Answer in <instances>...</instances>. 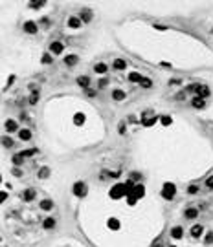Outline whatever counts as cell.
Wrapping results in <instances>:
<instances>
[{"label":"cell","mask_w":213,"mask_h":247,"mask_svg":"<svg viewBox=\"0 0 213 247\" xmlns=\"http://www.w3.org/2000/svg\"><path fill=\"white\" fill-rule=\"evenodd\" d=\"M110 194V200H121V198H127V185L125 183H116L112 189L108 190Z\"/></svg>","instance_id":"6da1fadb"},{"label":"cell","mask_w":213,"mask_h":247,"mask_svg":"<svg viewBox=\"0 0 213 247\" xmlns=\"http://www.w3.org/2000/svg\"><path fill=\"white\" fill-rule=\"evenodd\" d=\"M162 198L164 200H167V201H171L173 198H175V194H176V187L171 183V181H165L164 185H162Z\"/></svg>","instance_id":"7a4b0ae2"},{"label":"cell","mask_w":213,"mask_h":247,"mask_svg":"<svg viewBox=\"0 0 213 247\" xmlns=\"http://www.w3.org/2000/svg\"><path fill=\"white\" fill-rule=\"evenodd\" d=\"M72 192L77 196V198H84V196L88 194V187H87V183L84 181H75L74 185H72Z\"/></svg>","instance_id":"3957f363"},{"label":"cell","mask_w":213,"mask_h":247,"mask_svg":"<svg viewBox=\"0 0 213 247\" xmlns=\"http://www.w3.org/2000/svg\"><path fill=\"white\" fill-rule=\"evenodd\" d=\"M22 29H24V33H28V35H37V31H39V24H37V22H33V20H28V22H24Z\"/></svg>","instance_id":"277c9868"},{"label":"cell","mask_w":213,"mask_h":247,"mask_svg":"<svg viewBox=\"0 0 213 247\" xmlns=\"http://www.w3.org/2000/svg\"><path fill=\"white\" fill-rule=\"evenodd\" d=\"M4 128H6V132L7 134H19L20 130H19V123L15 121V119H6V123H4Z\"/></svg>","instance_id":"5b68a950"},{"label":"cell","mask_w":213,"mask_h":247,"mask_svg":"<svg viewBox=\"0 0 213 247\" xmlns=\"http://www.w3.org/2000/svg\"><path fill=\"white\" fill-rule=\"evenodd\" d=\"M64 52V44L61 40H53L52 44H50V53L52 55H61Z\"/></svg>","instance_id":"8992f818"},{"label":"cell","mask_w":213,"mask_h":247,"mask_svg":"<svg viewBox=\"0 0 213 247\" xmlns=\"http://www.w3.org/2000/svg\"><path fill=\"white\" fill-rule=\"evenodd\" d=\"M189 234H191V238H200V236L204 234V225L195 223V225L189 229Z\"/></svg>","instance_id":"52a82bcc"},{"label":"cell","mask_w":213,"mask_h":247,"mask_svg":"<svg viewBox=\"0 0 213 247\" xmlns=\"http://www.w3.org/2000/svg\"><path fill=\"white\" fill-rule=\"evenodd\" d=\"M169 234H171V238H175V240H182L184 238V229L180 225H175L171 231H169Z\"/></svg>","instance_id":"ba28073f"},{"label":"cell","mask_w":213,"mask_h":247,"mask_svg":"<svg viewBox=\"0 0 213 247\" xmlns=\"http://www.w3.org/2000/svg\"><path fill=\"white\" fill-rule=\"evenodd\" d=\"M75 82H77V84H79V86H81L83 90L90 88V77H88V75H79V77L75 79Z\"/></svg>","instance_id":"9c48e42d"},{"label":"cell","mask_w":213,"mask_h":247,"mask_svg":"<svg viewBox=\"0 0 213 247\" xmlns=\"http://www.w3.org/2000/svg\"><path fill=\"white\" fill-rule=\"evenodd\" d=\"M35 196H37V190L30 187V189H26V190L22 192V200L24 201H33V200H35Z\"/></svg>","instance_id":"30bf717a"},{"label":"cell","mask_w":213,"mask_h":247,"mask_svg":"<svg viewBox=\"0 0 213 247\" xmlns=\"http://www.w3.org/2000/svg\"><path fill=\"white\" fill-rule=\"evenodd\" d=\"M184 216H186V220H197V216H199V209H195V207H187V209L184 210Z\"/></svg>","instance_id":"8fae6325"},{"label":"cell","mask_w":213,"mask_h":247,"mask_svg":"<svg viewBox=\"0 0 213 247\" xmlns=\"http://www.w3.org/2000/svg\"><path fill=\"white\" fill-rule=\"evenodd\" d=\"M191 106L197 108V110L206 108V99H202V97H193V99H191Z\"/></svg>","instance_id":"7c38bea8"},{"label":"cell","mask_w":213,"mask_h":247,"mask_svg":"<svg viewBox=\"0 0 213 247\" xmlns=\"http://www.w3.org/2000/svg\"><path fill=\"white\" fill-rule=\"evenodd\" d=\"M142 79H143V75H142V73H138V72H131L129 75H127V81H129L131 84H132V82H134V84H136V82L140 84V82H142Z\"/></svg>","instance_id":"4fadbf2b"},{"label":"cell","mask_w":213,"mask_h":247,"mask_svg":"<svg viewBox=\"0 0 213 247\" xmlns=\"http://www.w3.org/2000/svg\"><path fill=\"white\" fill-rule=\"evenodd\" d=\"M92 16H94V11H92V9H81V13H79L81 22H90Z\"/></svg>","instance_id":"5bb4252c"},{"label":"cell","mask_w":213,"mask_h":247,"mask_svg":"<svg viewBox=\"0 0 213 247\" xmlns=\"http://www.w3.org/2000/svg\"><path fill=\"white\" fill-rule=\"evenodd\" d=\"M77 62H79V57H77V55H74V53H72V55H66V57H64V64H66L68 68L75 66Z\"/></svg>","instance_id":"9a60e30c"},{"label":"cell","mask_w":213,"mask_h":247,"mask_svg":"<svg viewBox=\"0 0 213 247\" xmlns=\"http://www.w3.org/2000/svg\"><path fill=\"white\" fill-rule=\"evenodd\" d=\"M81 19L79 16H70L68 19V28H72V29H77V28H81Z\"/></svg>","instance_id":"2e32d148"},{"label":"cell","mask_w":213,"mask_h":247,"mask_svg":"<svg viewBox=\"0 0 213 247\" xmlns=\"http://www.w3.org/2000/svg\"><path fill=\"white\" fill-rule=\"evenodd\" d=\"M50 174H52V170H50V167H40L39 168V172H37V176H39V180H46V178H50Z\"/></svg>","instance_id":"e0dca14e"},{"label":"cell","mask_w":213,"mask_h":247,"mask_svg":"<svg viewBox=\"0 0 213 247\" xmlns=\"http://www.w3.org/2000/svg\"><path fill=\"white\" fill-rule=\"evenodd\" d=\"M134 196L138 200H142L143 196H145V187H143L142 183H138V185H134Z\"/></svg>","instance_id":"ac0fdd59"},{"label":"cell","mask_w":213,"mask_h":247,"mask_svg":"<svg viewBox=\"0 0 213 247\" xmlns=\"http://www.w3.org/2000/svg\"><path fill=\"white\" fill-rule=\"evenodd\" d=\"M55 218H46L44 221H42V229H46V231H52V229H55Z\"/></svg>","instance_id":"d6986e66"},{"label":"cell","mask_w":213,"mask_h":247,"mask_svg":"<svg viewBox=\"0 0 213 247\" xmlns=\"http://www.w3.org/2000/svg\"><path fill=\"white\" fill-rule=\"evenodd\" d=\"M19 139H20V141H30V139H31V130H30V128H20Z\"/></svg>","instance_id":"ffe728a7"},{"label":"cell","mask_w":213,"mask_h":247,"mask_svg":"<svg viewBox=\"0 0 213 247\" xmlns=\"http://www.w3.org/2000/svg\"><path fill=\"white\" fill-rule=\"evenodd\" d=\"M94 72L99 73V75H105V73L108 72V66H107L105 62H97L96 66H94Z\"/></svg>","instance_id":"44dd1931"},{"label":"cell","mask_w":213,"mask_h":247,"mask_svg":"<svg viewBox=\"0 0 213 247\" xmlns=\"http://www.w3.org/2000/svg\"><path fill=\"white\" fill-rule=\"evenodd\" d=\"M112 66H114V70L121 72V70H125V68H127V61H125V59H116Z\"/></svg>","instance_id":"7402d4cb"},{"label":"cell","mask_w":213,"mask_h":247,"mask_svg":"<svg viewBox=\"0 0 213 247\" xmlns=\"http://www.w3.org/2000/svg\"><path fill=\"white\" fill-rule=\"evenodd\" d=\"M112 99H114V101H125V99H127V93H125L123 90H114V92H112Z\"/></svg>","instance_id":"603a6c76"},{"label":"cell","mask_w":213,"mask_h":247,"mask_svg":"<svg viewBox=\"0 0 213 247\" xmlns=\"http://www.w3.org/2000/svg\"><path fill=\"white\" fill-rule=\"evenodd\" d=\"M200 90H202V84H199V82H195V84H189V86H187L186 88V92L187 93H197V95H199V93H200Z\"/></svg>","instance_id":"cb8c5ba5"},{"label":"cell","mask_w":213,"mask_h":247,"mask_svg":"<svg viewBox=\"0 0 213 247\" xmlns=\"http://www.w3.org/2000/svg\"><path fill=\"white\" fill-rule=\"evenodd\" d=\"M40 209H42V210H52V209H53V201L50 200V198L42 200V201H40Z\"/></svg>","instance_id":"d4e9b609"},{"label":"cell","mask_w":213,"mask_h":247,"mask_svg":"<svg viewBox=\"0 0 213 247\" xmlns=\"http://www.w3.org/2000/svg\"><path fill=\"white\" fill-rule=\"evenodd\" d=\"M107 227H108V229H112V231H116V229H120V220H116V218H108V221H107Z\"/></svg>","instance_id":"484cf974"},{"label":"cell","mask_w":213,"mask_h":247,"mask_svg":"<svg viewBox=\"0 0 213 247\" xmlns=\"http://www.w3.org/2000/svg\"><path fill=\"white\" fill-rule=\"evenodd\" d=\"M24 159H26V158H24V156L20 154V152H19V154H15V156H13V165H15V167L24 165Z\"/></svg>","instance_id":"4316f807"},{"label":"cell","mask_w":213,"mask_h":247,"mask_svg":"<svg viewBox=\"0 0 213 247\" xmlns=\"http://www.w3.org/2000/svg\"><path fill=\"white\" fill-rule=\"evenodd\" d=\"M2 145H4L6 148H13L15 147V141L9 137V135H4V137H2Z\"/></svg>","instance_id":"83f0119b"},{"label":"cell","mask_w":213,"mask_h":247,"mask_svg":"<svg viewBox=\"0 0 213 247\" xmlns=\"http://www.w3.org/2000/svg\"><path fill=\"white\" fill-rule=\"evenodd\" d=\"M142 174L140 172H131L129 174V181H132V183H136V185H138V181H142Z\"/></svg>","instance_id":"f1b7e54d"},{"label":"cell","mask_w":213,"mask_h":247,"mask_svg":"<svg viewBox=\"0 0 213 247\" xmlns=\"http://www.w3.org/2000/svg\"><path fill=\"white\" fill-rule=\"evenodd\" d=\"M52 61H53V55L52 53H42V57H40V62L42 64H52Z\"/></svg>","instance_id":"f546056e"},{"label":"cell","mask_w":213,"mask_h":247,"mask_svg":"<svg viewBox=\"0 0 213 247\" xmlns=\"http://www.w3.org/2000/svg\"><path fill=\"white\" fill-rule=\"evenodd\" d=\"M156 121H160V117H151V119L143 117V119H142V125H143V126H152Z\"/></svg>","instance_id":"4dcf8cb0"},{"label":"cell","mask_w":213,"mask_h":247,"mask_svg":"<svg viewBox=\"0 0 213 247\" xmlns=\"http://www.w3.org/2000/svg\"><path fill=\"white\" fill-rule=\"evenodd\" d=\"M20 154L24 156V158H31V156H35V154H39V148H26V150H22Z\"/></svg>","instance_id":"1f68e13d"},{"label":"cell","mask_w":213,"mask_h":247,"mask_svg":"<svg viewBox=\"0 0 213 247\" xmlns=\"http://www.w3.org/2000/svg\"><path fill=\"white\" fill-rule=\"evenodd\" d=\"M209 93H211L209 86H208V84H206V86H204V84H202V90H200V93H199L197 97H202V99H206V97H209Z\"/></svg>","instance_id":"d6a6232c"},{"label":"cell","mask_w":213,"mask_h":247,"mask_svg":"<svg viewBox=\"0 0 213 247\" xmlns=\"http://www.w3.org/2000/svg\"><path fill=\"white\" fill-rule=\"evenodd\" d=\"M44 4H46L44 0H31V2H30V7H31V9H39V7H42Z\"/></svg>","instance_id":"836d02e7"},{"label":"cell","mask_w":213,"mask_h":247,"mask_svg":"<svg viewBox=\"0 0 213 247\" xmlns=\"http://www.w3.org/2000/svg\"><path fill=\"white\" fill-rule=\"evenodd\" d=\"M160 123L164 125V126H169V125L173 123V117H171V115H162V117H160Z\"/></svg>","instance_id":"e575fe53"},{"label":"cell","mask_w":213,"mask_h":247,"mask_svg":"<svg viewBox=\"0 0 213 247\" xmlns=\"http://www.w3.org/2000/svg\"><path fill=\"white\" fill-rule=\"evenodd\" d=\"M140 86H142V88H151V86H152V81H151L149 77H143L142 82H140Z\"/></svg>","instance_id":"d590c367"},{"label":"cell","mask_w":213,"mask_h":247,"mask_svg":"<svg viewBox=\"0 0 213 247\" xmlns=\"http://www.w3.org/2000/svg\"><path fill=\"white\" fill-rule=\"evenodd\" d=\"M107 86H108V77H101L97 81V88L101 90V88H107Z\"/></svg>","instance_id":"8d00e7d4"},{"label":"cell","mask_w":213,"mask_h":247,"mask_svg":"<svg viewBox=\"0 0 213 247\" xmlns=\"http://www.w3.org/2000/svg\"><path fill=\"white\" fill-rule=\"evenodd\" d=\"M74 121H75V125L81 126V125L84 123V115H83V114H75V115H74Z\"/></svg>","instance_id":"74e56055"},{"label":"cell","mask_w":213,"mask_h":247,"mask_svg":"<svg viewBox=\"0 0 213 247\" xmlns=\"http://www.w3.org/2000/svg\"><path fill=\"white\" fill-rule=\"evenodd\" d=\"M204 243L206 245H211L213 243V233L209 231V233H206V238H204Z\"/></svg>","instance_id":"f35d334b"},{"label":"cell","mask_w":213,"mask_h":247,"mask_svg":"<svg viewBox=\"0 0 213 247\" xmlns=\"http://www.w3.org/2000/svg\"><path fill=\"white\" fill-rule=\"evenodd\" d=\"M84 93H87L88 97H96V95H97V90H94V88H87V90H84Z\"/></svg>","instance_id":"ab89813d"},{"label":"cell","mask_w":213,"mask_h":247,"mask_svg":"<svg viewBox=\"0 0 213 247\" xmlns=\"http://www.w3.org/2000/svg\"><path fill=\"white\" fill-rule=\"evenodd\" d=\"M197 192H199L197 185H189V187H187V194H197Z\"/></svg>","instance_id":"60d3db41"},{"label":"cell","mask_w":213,"mask_h":247,"mask_svg":"<svg viewBox=\"0 0 213 247\" xmlns=\"http://www.w3.org/2000/svg\"><path fill=\"white\" fill-rule=\"evenodd\" d=\"M206 189L208 190H213V176H209L208 180H206Z\"/></svg>","instance_id":"b9f144b4"},{"label":"cell","mask_w":213,"mask_h":247,"mask_svg":"<svg viewBox=\"0 0 213 247\" xmlns=\"http://www.w3.org/2000/svg\"><path fill=\"white\" fill-rule=\"evenodd\" d=\"M13 176H17V178H20V176H22V170H20L19 167H13Z\"/></svg>","instance_id":"7bdbcfd3"},{"label":"cell","mask_w":213,"mask_h":247,"mask_svg":"<svg viewBox=\"0 0 213 247\" xmlns=\"http://www.w3.org/2000/svg\"><path fill=\"white\" fill-rule=\"evenodd\" d=\"M127 121H129V123H140L136 115H129V117H127Z\"/></svg>","instance_id":"ee69618b"},{"label":"cell","mask_w":213,"mask_h":247,"mask_svg":"<svg viewBox=\"0 0 213 247\" xmlns=\"http://www.w3.org/2000/svg\"><path fill=\"white\" fill-rule=\"evenodd\" d=\"M184 97H186V90H184V92H180V93H178V95H176L175 99H176V101H182Z\"/></svg>","instance_id":"f6af8a7d"},{"label":"cell","mask_w":213,"mask_h":247,"mask_svg":"<svg viewBox=\"0 0 213 247\" xmlns=\"http://www.w3.org/2000/svg\"><path fill=\"white\" fill-rule=\"evenodd\" d=\"M152 247H165V245H164V242H162V240H156L155 243H152Z\"/></svg>","instance_id":"bcb514c9"},{"label":"cell","mask_w":213,"mask_h":247,"mask_svg":"<svg viewBox=\"0 0 213 247\" xmlns=\"http://www.w3.org/2000/svg\"><path fill=\"white\" fill-rule=\"evenodd\" d=\"M39 24H40V26H50V20H48V19H40Z\"/></svg>","instance_id":"7dc6e473"},{"label":"cell","mask_w":213,"mask_h":247,"mask_svg":"<svg viewBox=\"0 0 213 247\" xmlns=\"http://www.w3.org/2000/svg\"><path fill=\"white\" fill-rule=\"evenodd\" d=\"M169 84H171V86H175V84H180V79H171V81H169Z\"/></svg>","instance_id":"c3c4849f"},{"label":"cell","mask_w":213,"mask_h":247,"mask_svg":"<svg viewBox=\"0 0 213 247\" xmlns=\"http://www.w3.org/2000/svg\"><path fill=\"white\" fill-rule=\"evenodd\" d=\"M120 134H125V125H123V123L120 125Z\"/></svg>","instance_id":"681fc988"},{"label":"cell","mask_w":213,"mask_h":247,"mask_svg":"<svg viewBox=\"0 0 213 247\" xmlns=\"http://www.w3.org/2000/svg\"><path fill=\"white\" fill-rule=\"evenodd\" d=\"M169 247H176V245H169Z\"/></svg>","instance_id":"f907efd6"},{"label":"cell","mask_w":213,"mask_h":247,"mask_svg":"<svg viewBox=\"0 0 213 247\" xmlns=\"http://www.w3.org/2000/svg\"><path fill=\"white\" fill-rule=\"evenodd\" d=\"M211 33H213V29H211Z\"/></svg>","instance_id":"816d5d0a"}]
</instances>
